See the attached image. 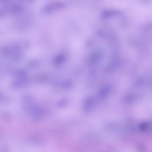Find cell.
<instances>
[{"label":"cell","mask_w":152,"mask_h":152,"mask_svg":"<svg viewBox=\"0 0 152 152\" xmlns=\"http://www.w3.org/2000/svg\"><path fill=\"white\" fill-rule=\"evenodd\" d=\"M135 113L138 116L148 117L152 116V98L138 104L135 108Z\"/></svg>","instance_id":"1"},{"label":"cell","mask_w":152,"mask_h":152,"mask_svg":"<svg viewBox=\"0 0 152 152\" xmlns=\"http://www.w3.org/2000/svg\"><path fill=\"white\" fill-rule=\"evenodd\" d=\"M94 99L93 98H88L86 101L84 106L85 111H88L90 110L93 107Z\"/></svg>","instance_id":"2"}]
</instances>
